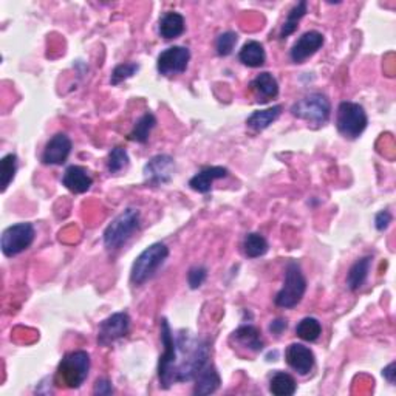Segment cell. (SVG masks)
I'll use <instances>...</instances> for the list:
<instances>
[{
  "mask_svg": "<svg viewBox=\"0 0 396 396\" xmlns=\"http://www.w3.org/2000/svg\"><path fill=\"white\" fill-rule=\"evenodd\" d=\"M232 339L239 345L245 347L249 352H262L263 339L262 333L253 325H241L232 333Z\"/></svg>",
  "mask_w": 396,
  "mask_h": 396,
  "instance_id": "cell-22",
  "label": "cell"
},
{
  "mask_svg": "<svg viewBox=\"0 0 396 396\" xmlns=\"http://www.w3.org/2000/svg\"><path fill=\"white\" fill-rule=\"evenodd\" d=\"M325 39L324 35L319 33V31H306L301 37L296 40V44L293 45L289 52L291 61L296 64H302L308 58H311L313 54H316L322 45H324Z\"/></svg>",
  "mask_w": 396,
  "mask_h": 396,
  "instance_id": "cell-13",
  "label": "cell"
},
{
  "mask_svg": "<svg viewBox=\"0 0 396 396\" xmlns=\"http://www.w3.org/2000/svg\"><path fill=\"white\" fill-rule=\"evenodd\" d=\"M395 373H396V371H395V362L389 364V366H387V367L383 370V376H384L390 384H395Z\"/></svg>",
  "mask_w": 396,
  "mask_h": 396,
  "instance_id": "cell-38",
  "label": "cell"
},
{
  "mask_svg": "<svg viewBox=\"0 0 396 396\" xmlns=\"http://www.w3.org/2000/svg\"><path fill=\"white\" fill-rule=\"evenodd\" d=\"M296 335L306 342H316L322 335V325L316 318H304L296 327Z\"/></svg>",
  "mask_w": 396,
  "mask_h": 396,
  "instance_id": "cell-28",
  "label": "cell"
},
{
  "mask_svg": "<svg viewBox=\"0 0 396 396\" xmlns=\"http://www.w3.org/2000/svg\"><path fill=\"white\" fill-rule=\"evenodd\" d=\"M155 126H157L155 115H153V113H149V112L144 113V115L135 123L132 132L128 133V140L135 141V143H140V144L148 143L150 132L153 131V127H155Z\"/></svg>",
  "mask_w": 396,
  "mask_h": 396,
  "instance_id": "cell-25",
  "label": "cell"
},
{
  "mask_svg": "<svg viewBox=\"0 0 396 396\" xmlns=\"http://www.w3.org/2000/svg\"><path fill=\"white\" fill-rule=\"evenodd\" d=\"M36 237L35 226L31 223H18L6 228L2 234L0 246L6 257L19 256L33 245Z\"/></svg>",
  "mask_w": 396,
  "mask_h": 396,
  "instance_id": "cell-9",
  "label": "cell"
},
{
  "mask_svg": "<svg viewBox=\"0 0 396 396\" xmlns=\"http://www.w3.org/2000/svg\"><path fill=\"white\" fill-rule=\"evenodd\" d=\"M222 378L218 375V371L211 364L200 371L196 378V387H193V395H211L220 389Z\"/></svg>",
  "mask_w": 396,
  "mask_h": 396,
  "instance_id": "cell-19",
  "label": "cell"
},
{
  "mask_svg": "<svg viewBox=\"0 0 396 396\" xmlns=\"http://www.w3.org/2000/svg\"><path fill=\"white\" fill-rule=\"evenodd\" d=\"M296 379L285 371H277L270 379V392L276 396H291L296 393Z\"/></svg>",
  "mask_w": 396,
  "mask_h": 396,
  "instance_id": "cell-26",
  "label": "cell"
},
{
  "mask_svg": "<svg viewBox=\"0 0 396 396\" xmlns=\"http://www.w3.org/2000/svg\"><path fill=\"white\" fill-rule=\"evenodd\" d=\"M239 36L234 31H226V33L220 35L215 40V50L218 56H229L234 48L237 45Z\"/></svg>",
  "mask_w": 396,
  "mask_h": 396,
  "instance_id": "cell-33",
  "label": "cell"
},
{
  "mask_svg": "<svg viewBox=\"0 0 396 396\" xmlns=\"http://www.w3.org/2000/svg\"><path fill=\"white\" fill-rule=\"evenodd\" d=\"M128 330H131V318H128L127 313L121 311L112 314L100 324L98 344L107 347L116 342L118 339H123L128 335Z\"/></svg>",
  "mask_w": 396,
  "mask_h": 396,
  "instance_id": "cell-11",
  "label": "cell"
},
{
  "mask_svg": "<svg viewBox=\"0 0 396 396\" xmlns=\"http://www.w3.org/2000/svg\"><path fill=\"white\" fill-rule=\"evenodd\" d=\"M239 61L246 67L258 68L266 62V53L265 48L257 40H248V42L241 47L239 52Z\"/></svg>",
  "mask_w": 396,
  "mask_h": 396,
  "instance_id": "cell-23",
  "label": "cell"
},
{
  "mask_svg": "<svg viewBox=\"0 0 396 396\" xmlns=\"http://www.w3.org/2000/svg\"><path fill=\"white\" fill-rule=\"evenodd\" d=\"M229 171L226 167L222 166H209L201 169L198 174H196L191 179L189 186L192 191H196L198 193H208L212 189V183L215 180H222L228 176Z\"/></svg>",
  "mask_w": 396,
  "mask_h": 396,
  "instance_id": "cell-16",
  "label": "cell"
},
{
  "mask_svg": "<svg viewBox=\"0 0 396 396\" xmlns=\"http://www.w3.org/2000/svg\"><path fill=\"white\" fill-rule=\"evenodd\" d=\"M62 184L73 193H84L92 188L93 179L87 172V169L80 166H70L64 174Z\"/></svg>",
  "mask_w": 396,
  "mask_h": 396,
  "instance_id": "cell-17",
  "label": "cell"
},
{
  "mask_svg": "<svg viewBox=\"0 0 396 396\" xmlns=\"http://www.w3.org/2000/svg\"><path fill=\"white\" fill-rule=\"evenodd\" d=\"M306 8H308V5H306L305 0H302V2H299L296 6L291 8V11L287 16V20H285L284 25H282V30H280V37L282 39H285L289 35H293L294 31L297 30V23L301 22V19L306 14Z\"/></svg>",
  "mask_w": 396,
  "mask_h": 396,
  "instance_id": "cell-29",
  "label": "cell"
},
{
  "mask_svg": "<svg viewBox=\"0 0 396 396\" xmlns=\"http://www.w3.org/2000/svg\"><path fill=\"white\" fill-rule=\"evenodd\" d=\"M368 118L364 107L358 102L344 101L339 104L336 127L339 133L349 140H356L367 128Z\"/></svg>",
  "mask_w": 396,
  "mask_h": 396,
  "instance_id": "cell-6",
  "label": "cell"
},
{
  "mask_svg": "<svg viewBox=\"0 0 396 396\" xmlns=\"http://www.w3.org/2000/svg\"><path fill=\"white\" fill-rule=\"evenodd\" d=\"M128 166V153L124 148H115L109 153L107 169L110 174H118Z\"/></svg>",
  "mask_w": 396,
  "mask_h": 396,
  "instance_id": "cell-32",
  "label": "cell"
},
{
  "mask_svg": "<svg viewBox=\"0 0 396 396\" xmlns=\"http://www.w3.org/2000/svg\"><path fill=\"white\" fill-rule=\"evenodd\" d=\"M184 28H186V22L183 14L176 11H167L163 18L160 19L158 33L163 39L171 40L175 37H180L184 33Z\"/></svg>",
  "mask_w": 396,
  "mask_h": 396,
  "instance_id": "cell-20",
  "label": "cell"
},
{
  "mask_svg": "<svg viewBox=\"0 0 396 396\" xmlns=\"http://www.w3.org/2000/svg\"><path fill=\"white\" fill-rule=\"evenodd\" d=\"M331 113L330 101L322 93H310L291 106V115L316 126L325 124Z\"/></svg>",
  "mask_w": 396,
  "mask_h": 396,
  "instance_id": "cell-7",
  "label": "cell"
},
{
  "mask_svg": "<svg viewBox=\"0 0 396 396\" xmlns=\"http://www.w3.org/2000/svg\"><path fill=\"white\" fill-rule=\"evenodd\" d=\"M392 223V214L389 211L378 212L375 217V226L378 231H385Z\"/></svg>",
  "mask_w": 396,
  "mask_h": 396,
  "instance_id": "cell-35",
  "label": "cell"
},
{
  "mask_svg": "<svg viewBox=\"0 0 396 396\" xmlns=\"http://www.w3.org/2000/svg\"><path fill=\"white\" fill-rule=\"evenodd\" d=\"M244 253L249 258L262 257L268 253V241L258 232L248 234L244 240Z\"/></svg>",
  "mask_w": 396,
  "mask_h": 396,
  "instance_id": "cell-27",
  "label": "cell"
},
{
  "mask_svg": "<svg viewBox=\"0 0 396 396\" xmlns=\"http://www.w3.org/2000/svg\"><path fill=\"white\" fill-rule=\"evenodd\" d=\"M285 359L288 366L302 376L308 375L316 364L314 353L302 344H291L285 352Z\"/></svg>",
  "mask_w": 396,
  "mask_h": 396,
  "instance_id": "cell-15",
  "label": "cell"
},
{
  "mask_svg": "<svg viewBox=\"0 0 396 396\" xmlns=\"http://www.w3.org/2000/svg\"><path fill=\"white\" fill-rule=\"evenodd\" d=\"M282 113V106H272L265 110H256L248 116L246 124L254 128L256 132H262L265 128H268L274 121H277Z\"/></svg>",
  "mask_w": 396,
  "mask_h": 396,
  "instance_id": "cell-24",
  "label": "cell"
},
{
  "mask_svg": "<svg viewBox=\"0 0 396 396\" xmlns=\"http://www.w3.org/2000/svg\"><path fill=\"white\" fill-rule=\"evenodd\" d=\"M371 265H373V257L371 256H364L358 258V260L352 265L349 274H347V287L352 291L359 289L368 279Z\"/></svg>",
  "mask_w": 396,
  "mask_h": 396,
  "instance_id": "cell-21",
  "label": "cell"
},
{
  "mask_svg": "<svg viewBox=\"0 0 396 396\" xmlns=\"http://www.w3.org/2000/svg\"><path fill=\"white\" fill-rule=\"evenodd\" d=\"M95 395H100V396H106V395H112L113 393V387L112 383L109 379H98V381L95 383V389H93Z\"/></svg>",
  "mask_w": 396,
  "mask_h": 396,
  "instance_id": "cell-36",
  "label": "cell"
},
{
  "mask_svg": "<svg viewBox=\"0 0 396 396\" xmlns=\"http://www.w3.org/2000/svg\"><path fill=\"white\" fill-rule=\"evenodd\" d=\"M140 70V64L136 62H126V64H119V66L115 67V70L112 71V78L110 83L112 85H118L124 80L131 79L133 75H136Z\"/></svg>",
  "mask_w": 396,
  "mask_h": 396,
  "instance_id": "cell-31",
  "label": "cell"
},
{
  "mask_svg": "<svg viewBox=\"0 0 396 396\" xmlns=\"http://www.w3.org/2000/svg\"><path fill=\"white\" fill-rule=\"evenodd\" d=\"M169 257L167 245L157 241L148 246L144 251L135 258L131 271V282L135 287H141L145 282L155 276L157 271L163 266Z\"/></svg>",
  "mask_w": 396,
  "mask_h": 396,
  "instance_id": "cell-3",
  "label": "cell"
},
{
  "mask_svg": "<svg viewBox=\"0 0 396 396\" xmlns=\"http://www.w3.org/2000/svg\"><path fill=\"white\" fill-rule=\"evenodd\" d=\"M191 61V52L186 47H169L167 50L161 52L157 59V68L160 75L163 76H174L181 75L186 71Z\"/></svg>",
  "mask_w": 396,
  "mask_h": 396,
  "instance_id": "cell-10",
  "label": "cell"
},
{
  "mask_svg": "<svg viewBox=\"0 0 396 396\" xmlns=\"http://www.w3.org/2000/svg\"><path fill=\"white\" fill-rule=\"evenodd\" d=\"M0 172H2V191L5 192L10 183L14 180L16 172H18V155L16 153H8L0 161Z\"/></svg>",
  "mask_w": 396,
  "mask_h": 396,
  "instance_id": "cell-30",
  "label": "cell"
},
{
  "mask_svg": "<svg viewBox=\"0 0 396 396\" xmlns=\"http://www.w3.org/2000/svg\"><path fill=\"white\" fill-rule=\"evenodd\" d=\"M208 277V270L205 266H192L188 272V284L192 289H197L205 284Z\"/></svg>",
  "mask_w": 396,
  "mask_h": 396,
  "instance_id": "cell-34",
  "label": "cell"
},
{
  "mask_svg": "<svg viewBox=\"0 0 396 396\" xmlns=\"http://www.w3.org/2000/svg\"><path fill=\"white\" fill-rule=\"evenodd\" d=\"M71 148V140L66 133H56L45 145L42 153V163L50 166H62L68 160Z\"/></svg>",
  "mask_w": 396,
  "mask_h": 396,
  "instance_id": "cell-14",
  "label": "cell"
},
{
  "mask_svg": "<svg viewBox=\"0 0 396 396\" xmlns=\"http://www.w3.org/2000/svg\"><path fill=\"white\" fill-rule=\"evenodd\" d=\"M140 226L141 214L138 209L127 208L126 211L113 218L112 223L104 231V245L107 249H119L140 229Z\"/></svg>",
  "mask_w": 396,
  "mask_h": 396,
  "instance_id": "cell-4",
  "label": "cell"
},
{
  "mask_svg": "<svg viewBox=\"0 0 396 396\" xmlns=\"http://www.w3.org/2000/svg\"><path fill=\"white\" fill-rule=\"evenodd\" d=\"M175 171L174 158L169 155H157L150 158L144 166V179L150 184H166L172 180Z\"/></svg>",
  "mask_w": 396,
  "mask_h": 396,
  "instance_id": "cell-12",
  "label": "cell"
},
{
  "mask_svg": "<svg viewBox=\"0 0 396 396\" xmlns=\"http://www.w3.org/2000/svg\"><path fill=\"white\" fill-rule=\"evenodd\" d=\"M161 344L164 347L158 362V379L161 389H171L174 383V370L176 361V344L171 325L166 319H161Z\"/></svg>",
  "mask_w": 396,
  "mask_h": 396,
  "instance_id": "cell-8",
  "label": "cell"
},
{
  "mask_svg": "<svg viewBox=\"0 0 396 396\" xmlns=\"http://www.w3.org/2000/svg\"><path fill=\"white\" fill-rule=\"evenodd\" d=\"M306 279L302 272L301 265L296 260H289L285 268V282L279 293L274 297V304L280 308H294L305 296Z\"/></svg>",
  "mask_w": 396,
  "mask_h": 396,
  "instance_id": "cell-5",
  "label": "cell"
},
{
  "mask_svg": "<svg viewBox=\"0 0 396 396\" xmlns=\"http://www.w3.org/2000/svg\"><path fill=\"white\" fill-rule=\"evenodd\" d=\"M176 361L174 370V383H189L209 364V344L198 339L189 331H180L175 336Z\"/></svg>",
  "mask_w": 396,
  "mask_h": 396,
  "instance_id": "cell-1",
  "label": "cell"
},
{
  "mask_svg": "<svg viewBox=\"0 0 396 396\" xmlns=\"http://www.w3.org/2000/svg\"><path fill=\"white\" fill-rule=\"evenodd\" d=\"M288 327V322L285 319H276L270 324V331L272 335H282Z\"/></svg>",
  "mask_w": 396,
  "mask_h": 396,
  "instance_id": "cell-37",
  "label": "cell"
},
{
  "mask_svg": "<svg viewBox=\"0 0 396 396\" xmlns=\"http://www.w3.org/2000/svg\"><path fill=\"white\" fill-rule=\"evenodd\" d=\"M90 371V354L84 350L71 352L59 362L54 375V384L64 389H79Z\"/></svg>",
  "mask_w": 396,
  "mask_h": 396,
  "instance_id": "cell-2",
  "label": "cell"
},
{
  "mask_svg": "<svg viewBox=\"0 0 396 396\" xmlns=\"http://www.w3.org/2000/svg\"><path fill=\"white\" fill-rule=\"evenodd\" d=\"M251 90L254 92L258 102H268L279 95V83L270 71H263L253 79Z\"/></svg>",
  "mask_w": 396,
  "mask_h": 396,
  "instance_id": "cell-18",
  "label": "cell"
}]
</instances>
